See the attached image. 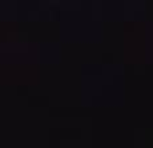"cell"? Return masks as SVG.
<instances>
[]
</instances>
